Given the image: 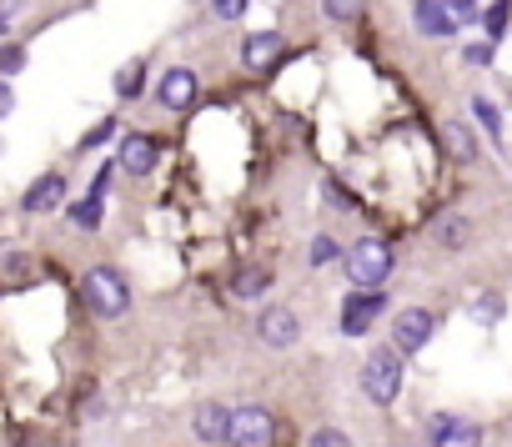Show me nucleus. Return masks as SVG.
<instances>
[{
    "mask_svg": "<svg viewBox=\"0 0 512 447\" xmlns=\"http://www.w3.org/2000/svg\"><path fill=\"white\" fill-rule=\"evenodd\" d=\"M81 297H86V307H91L96 317H121V312L131 307V287L121 282L116 267H91L86 282H81Z\"/></svg>",
    "mask_w": 512,
    "mask_h": 447,
    "instance_id": "f257e3e1",
    "label": "nucleus"
},
{
    "mask_svg": "<svg viewBox=\"0 0 512 447\" xmlns=\"http://www.w3.org/2000/svg\"><path fill=\"white\" fill-rule=\"evenodd\" d=\"M347 277H352V287L377 292V287L392 277V247H387L382 237L357 242V247H352V257H347Z\"/></svg>",
    "mask_w": 512,
    "mask_h": 447,
    "instance_id": "f03ea898",
    "label": "nucleus"
},
{
    "mask_svg": "<svg viewBox=\"0 0 512 447\" xmlns=\"http://www.w3.org/2000/svg\"><path fill=\"white\" fill-rule=\"evenodd\" d=\"M362 392H367L377 407L397 402V392H402V357H397V352H372L367 367H362Z\"/></svg>",
    "mask_w": 512,
    "mask_h": 447,
    "instance_id": "7ed1b4c3",
    "label": "nucleus"
},
{
    "mask_svg": "<svg viewBox=\"0 0 512 447\" xmlns=\"http://www.w3.org/2000/svg\"><path fill=\"white\" fill-rule=\"evenodd\" d=\"M231 447H272L277 442V417L267 407H236L231 412Z\"/></svg>",
    "mask_w": 512,
    "mask_h": 447,
    "instance_id": "20e7f679",
    "label": "nucleus"
},
{
    "mask_svg": "<svg viewBox=\"0 0 512 447\" xmlns=\"http://www.w3.org/2000/svg\"><path fill=\"white\" fill-rule=\"evenodd\" d=\"M377 312H387V302H382V292H367V287H357V292L347 297V307H342V332H347V337H357V332H367Z\"/></svg>",
    "mask_w": 512,
    "mask_h": 447,
    "instance_id": "39448f33",
    "label": "nucleus"
},
{
    "mask_svg": "<svg viewBox=\"0 0 512 447\" xmlns=\"http://www.w3.org/2000/svg\"><path fill=\"white\" fill-rule=\"evenodd\" d=\"M432 327H437V322H432L427 307H402V312H397V332H392V337H397V352H417V347H427Z\"/></svg>",
    "mask_w": 512,
    "mask_h": 447,
    "instance_id": "423d86ee",
    "label": "nucleus"
},
{
    "mask_svg": "<svg viewBox=\"0 0 512 447\" xmlns=\"http://www.w3.org/2000/svg\"><path fill=\"white\" fill-rule=\"evenodd\" d=\"M432 447H482V427L442 412V417H432Z\"/></svg>",
    "mask_w": 512,
    "mask_h": 447,
    "instance_id": "0eeeda50",
    "label": "nucleus"
},
{
    "mask_svg": "<svg viewBox=\"0 0 512 447\" xmlns=\"http://www.w3.org/2000/svg\"><path fill=\"white\" fill-rule=\"evenodd\" d=\"M277 56H282V31H256V36H246V46H241L246 71H272Z\"/></svg>",
    "mask_w": 512,
    "mask_h": 447,
    "instance_id": "6e6552de",
    "label": "nucleus"
},
{
    "mask_svg": "<svg viewBox=\"0 0 512 447\" xmlns=\"http://www.w3.org/2000/svg\"><path fill=\"white\" fill-rule=\"evenodd\" d=\"M156 96H161V106L166 111H186L191 101H196V71H166L161 76V86H156Z\"/></svg>",
    "mask_w": 512,
    "mask_h": 447,
    "instance_id": "1a4fd4ad",
    "label": "nucleus"
},
{
    "mask_svg": "<svg viewBox=\"0 0 512 447\" xmlns=\"http://www.w3.org/2000/svg\"><path fill=\"white\" fill-rule=\"evenodd\" d=\"M412 21H417V31H422L427 41H447V36L457 31V16H452L447 6H437V0H417Z\"/></svg>",
    "mask_w": 512,
    "mask_h": 447,
    "instance_id": "9d476101",
    "label": "nucleus"
},
{
    "mask_svg": "<svg viewBox=\"0 0 512 447\" xmlns=\"http://www.w3.org/2000/svg\"><path fill=\"white\" fill-rule=\"evenodd\" d=\"M256 332H262V342H272V347H292V342L302 337V327H297V317H292L287 307H272V312H262Z\"/></svg>",
    "mask_w": 512,
    "mask_h": 447,
    "instance_id": "9b49d317",
    "label": "nucleus"
},
{
    "mask_svg": "<svg viewBox=\"0 0 512 447\" xmlns=\"http://www.w3.org/2000/svg\"><path fill=\"white\" fill-rule=\"evenodd\" d=\"M116 161H121V171H131V176H151V171H156V141H151V136H126Z\"/></svg>",
    "mask_w": 512,
    "mask_h": 447,
    "instance_id": "f8f14e48",
    "label": "nucleus"
},
{
    "mask_svg": "<svg viewBox=\"0 0 512 447\" xmlns=\"http://www.w3.org/2000/svg\"><path fill=\"white\" fill-rule=\"evenodd\" d=\"M191 427H196L201 442H226V437H231V412H226L221 402H201L196 417H191Z\"/></svg>",
    "mask_w": 512,
    "mask_h": 447,
    "instance_id": "ddd939ff",
    "label": "nucleus"
},
{
    "mask_svg": "<svg viewBox=\"0 0 512 447\" xmlns=\"http://www.w3.org/2000/svg\"><path fill=\"white\" fill-rule=\"evenodd\" d=\"M61 196H66V176H61V171H46V176L26 191L21 206H26V211H51V206H61Z\"/></svg>",
    "mask_w": 512,
    "mask_h": 447,
    "instance_id": "4468645a",
    "label": "nucleus"
},
{
    "mask_svg": "<svg viewBox=\"0 0 512 447\" xmlns=\"http://www.w3.org/2000/svg\"><path fill=\"white\" fill-rule=\"evenodd\" d=\"M267 282H272V277H267L262 267H246V272H236V277H231V292H236V297H262V292H267Z\"/></svg>",
    "mask_w": 512,
    "mask_h": 447,
    "instance_id": "2eb2a0df",
    "label": "nucleus"
},
{
    "mask_svg": "<svg viewBox=\"0 0 512 447\" xmlns=\"http://www.w3.org/2000/svg\"><path fill=\"white\" fill-rule=\"evenodd\" d=\"M467 237H472V221L467 216H447L442 227H437V242L442 247H467Z\"/></svg>",
    "mask_w": 512,
    "mask_h": 447,
    "instance_id": "dca6fc26",
    "label": "nucleus"
},
{
    "mask_svg": "<svg viewBox=\"0 0 512 447\" xmlns=\"http://www.w3.org/2000/svg\"><path fill=\"white\" fill-rule=\"evenodd\" d=\"M442 141H447V151H452L457 161H472V156H477V141H472L462 126H442Z\"/></svg>",
    "mask_w": 512,
    "mask_h": 447,
    "instance_id": "f3484780",
    "label": "nucleus"
},
{
    "mask_svg": "<svg viewBox=\"0 0 512 447\" xmlns=\"http://www.w3.org/2000/svg\"><path fill=\"white\" fill-rule=\"evenodd\" d=\"M141 71H146L141 61L121 66V76H116V96H141V86H146V76H141Z\"/></svg>",
    "mask_w": 512,
    "mask_h": 447,
    "instance_id": "a211bd4d",
    "label": "nucleus"
},
{
    "mask_svg": "<svg viewBox=\"0 0 512 447\" xmlns=\"http://www.w3.org/2000/svg\"><path fill=\"white\" fill-rule=\"evenodd\" d=\"M322 11H327L332 21H357V16L367 11V0H322Z\"/></svg>",
    "mask_w": 512,
    "mask_h": 447,
    "instance_id": "6ab92c4d",
    "label": "nucleus"
},
{
    "mask_svg": "<svg viewBox=\"0 0 512 447\" xmlns=\"http://www.w3.org/2000/svg\"><path fill=\"white\" fill-rule=\"evenodd\" d=\"M71 221H76V227H101V196L91 191V196H86V201L71 211Z\"/></svg>",
    "mask_w": 512,
    "mask_h": 447,
    "instance_id": "aec40b11",
    "label": "nucleus"
},
{
    "mask_svg": "<svg viewBox=\"0 0 512 447\" xmlns=\"http://www.w3.org/2000/svg\"><path fill=\"white\" fill-rule=\"evenodd\" d=\"M507 11H512V6H507V0H497V6H487V16H482V26H487V36H492V41L502 36V26H507Z\"/></svg>",
    "mask_w": 512,
    "mask_h": 447,
    "instance_id": "412c9836",
    "label": "nucleus"
},
{
    "mask_svg": "<svg viewBox=\"0 0 512 447\" xmlns=\"http://www.w3.org/2000/svg\"><path fill=\"white\" fill-rule=\"evenodd\" d=\"M472 111H477V121H482V126L492 131V136H502V121H497V106H492L487 96H477V101H472Z\"/></svg>",
    "mask_w": 512,
    "mask_h": 447,
    "instance_id": "4be33fe9",
    "label": "nucleus"
},
{
    "mask_svg": "<svg viewBox=\"0 0 512 447\" xmlns=\"http://www.w3.org/2000/svg\"><path fill=\"white\" fill-rule=\"evenodd\" d=\"M307 447H352V442H347V432H337V427H317V432L307 437Z\"/></svg>",
    "mask_w": 512,
    "mask_h": 447,
    "instance_id": "5701e85b",
    "label": "nucleus"
},
{
    "mask_svg": "<svg viewBox=\"0 0 512 447\" xmlns=\"http://www.w3.org/2000/svg\"><path fill=\"white\" fill-rule=\"evenodd\" d=\"M21 66H26V51H21V46H0V76L21 71Z\"/></svg>",
    "mask_w": 512,
    "mask_h": 447,
    "instance_id": "b1692460",
    "label": "nucleus"
},
{
    "mask_svg": "<svg viewBox=\"0 0 512 447\" xmlns=\"http://www.w3.org/2000/svg\"><path fill=\"white\" fill-rule=\"evenodd\" d=\"M211 6H216L221 21H241L246 16V0H211Z\"/></svg>",
    "mask_w": 512,
    "mask_h": 447,
    "instance_id": "393cba45",
    "label": "nucleus"
},
{
    "mask_svg": "<svg viewBox=\"0 0 512 447\" xmlns=\"http://www.w3.org/2000/svg\"><path fill=\"white\" fill-rule=\"evenodd\" d=\"M472 312H477L482 322H497V317H502V302H497V297H482V302H477Z\"/></svg>",
    "mask_w": 512,
    "mask_h": 447,
    "instance_id": "a878e982",
    "label": "nucleus"
},
{
    "mask_svg": "<svg viewBox=\"0 0 512 447\" xmlns=\"http://www.w3.org/2000/svg\"><path fill=\"white\" fill-rule=\"evenodd\" d=\"M332 257H337V247H332L327 237H322V242H312V267H322V262H332Z\"/></svg>",
    "mask_w": 512,
    "mask_h": 447,
    "instance_id": "bb28decb",
    "label": "nucleus"
},
{
    "mask_svg": "<svg viewBox=\"0 0 512 447\" xmlns=\"http://www.w3.org/2000/svg\"><path fill=\"white\" fill-rule=\"evenodd\" d=\"M11 111H16V91H11L6 81H0V121H6Z\"/></svg>",
    "mask_w": 512,
    "mask_h": 447,
    "instance_id": "cd10ccee",
    "label": "nucleus"
},
{
    "mask_svg": "<svg viewBox=\"0 0 512 447\" xmlns=\"http://www.w3.org/2000/svg\"><path fill=\"white\" fill-rule=\"evenodd\" d=\"M437 6H447L452 16H472V11H477V0H437Z\"/></svg>",
    "mask_w": 512,
    "mask_h": 447,
    "instance_id": "c85d7f7f",
    "label": "nucleus"
},
{
    "mask_svg": "<svg viewBox=\"0 0 512 447\" xmlns=\"http://www.w3.org/2000/svg\"><path fill=\"white\" fill-rule=\"evenodd\" d=\"M467 61H472V66H487V61H492V46H467Z\"/></svg>",
    "mask_w": 512,
    "mask_h": 447,
    "instance_id": "c756f323",
    "label": "nucleus"
},
{
    "mask_svg": "<svg viewBox=\"0 0 512 447\" xmlns=\"http://www.w3.org/2000/svg\"><path fill=\"white\" fill-rule=\"evenodd\" d=\"M106 136H111V121H101V126H96V131L86 136V146H96V141H106Z\"/></svg>",
    "mask_w": 512,
    "mask_h": 447,
    "instance_id": "7c9ffc66",
    "label": "nucleus"
},
{
    "mask_svg": "<svg viewBox=\"0 0 512 447\" xmlns=\"http://www.w3.org/2000/svg\"><path fill=\"white\" fill-rule=\"evenodd\" d=\"M0 31H6V16H0Z\"/></svg>",
    "mask_w": 512,
    "mask_h": 447,
    "instance_id": "2f4dec72",
    "label": "nucleus"
}]
</instances>
